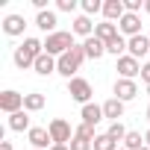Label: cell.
I'll use <instances>...</instances> for the list:
<instances>
[{
	"label": "cell",
	"instance_id": "obj_17",
	"mask_svg": "<svg viewBox=\"0 0 150 150\" xmlns=\"http://www.w3.org/2000/svg\"><path fill=\"white\" fill-rule=\"evenodd\" d=\"M103 115H106V121H109V124L121 121V118H124V100H118V97H109V100L103 103Z\"/></svg>",
	"mask_w": 150,
	"mask_h": 150
},
{
	"label": "cell",
	"instance_id": "obj_27",
	"mask_svg": "<svg viewBox=\"0 0 150 150\" xmlns=\"http://www.w3.org/2000/svg\"><path fill=\"white\" fill-rule=\"evenodd\" d=\"M80 9H83V15H97V12H103V3H100V0H83V3H80Z\"/></svg>",
	"mask_w": 150,
	"mask_h": 150
},
{
	"label": "cell",
	"instance_id": "obj_21",
	"mask_svg": "<svg viewBox=\"0 0 150 150\" xmlns=\"http://www.w3.org/2000/svg\"><path fill=\"white\" fill-rule=\"evenodd\" d=\"M44 94H38V91H30V94H24V109L27 112H41L44 109Z\"/></svg>",
	"mask_w": 150,
	"mask_h": 150
},
{
	"label": "cell",
	"instance_id": "obj_1",
	"mask_svg": "<svg viewBox=\"0 0 150 150\" xmlns=\"http://www.w3.org/2000/svg\"><path fill=\"white\" fill-rule=\"evenodd\" d=\"M74 44H77V41H74V33H62V30H59V33H53V35L44 38V53H50V56L59 59V56H65Z\"/></svg>",
	"mask_w": 150,
	"mask_h": 150
},
{
	"label": "cell",
	"instance_id": "obj_5",
	"mask_svg": "<svg viewBox=\"0 0 150 150\" xmlns=\"http://www.w3.org/2000/svg\"><path fill=\"white\" fill-rule=\"evenodd\" d=\"M115 71H118V77H121V80H135L138 74H141V62L132 59V56H121L118 65H115Z\"/></svg>",
	"mask_w": 150,
	"mask_h": 150
},
{
	"label": "cell",
	"instance_id": "obj_20",
	"mask_svg": "<svg viewBox=\"0 0 150 150\" xmlns=\"http://www.w3.org/2000/svg\"><path fill=\"white\" fill-rule=\"evenodd\" d=\"M83 47H86V56H88V59H100V56L106 53V44H103L100 38H94V35H91V38H86V41H83Z\"/></svg>",
	"mask_w": 150,
	"mask_h": 150
},
{
	"label": "cell",
	"instance_id": "obj_18",
	"mask_svg": "<svg viewBox=\"0 0 150 150\" xmlns=\"http://www.w3.org/2000/svg\"><path fill=\"white\" fill-rule=\"evenodd\" d=\"M24 27H27L24 15H6L3 18V33L6 35H24Z\"/></svg>",
	"mask_w": 150,
	"mask_h": 150
},
{
	"label": "cell",
	"instance_id": "obj_38",
	"mask_svg": "<svg viewBox=\"0 0 150 150\" xmlns=\"http://www.w3.org/2000/svg\"><path fill=\"white\" fill-rule=\"evenodd\" d=\"M144 115H147V121H150V106H147V112H144Z\"/></svg>",
	"mask_w": 150,
	"mask_h": 150
},
{
	"label": "cell",
	"instance_id": "obj_40",
	"mask_svg": "<svg viewBox=\"0 0 150 150\" xmlns=\"http://www.w3.org/2000/svg\"><path fill=\"white\" fill-rule=\"evenodd\" d=\"M147 94H150V86H147Z\"/></svg>",
	"mask_w": 150,
	"mask_h": 150
},
{
	"label": "cell",
	"instance_id": "obj_7",
	"mask_svg": "<svg viewBox=\"0 0 150 150\" xmlns=\"http://www.w3.org/2000/svg\"><path fill=\"white\" fill-rule=\"evenodd\" d=\"M0 109H3L6 115H15V112H21L24 109V94H18V91H3L0 94Z\"/></svg>",
	"mask_w": 150,
	"mask_h": 150
},
{
	"label": "cell",
	"instance_id": "obj_2",
	"mask_svg": "<svg viewBox=\"0 0 150 150\" xmlns=\"http://www.w3.org/2000/svg\"><path fill=\"white\" fill-rule=\"evenodd\" d=\"M68 94H71V100H77L80 106H86V103H91V94H94V88H91V83H88V80H83V77H74V80L68 83Z\"/></svg>",
	"mask_w": 150,
	"mask_h": 150
},
{
	"label": "cell",
	"instance_id": "obj_22",
	"mask_svg": "<svg viewBox=\"0 0 150 150\" xmlns=\"http://www.w3.org/2000/svg\"><path fill=\"white\" fill-rule=\"evenodd\" d=\"M106 53H112V56H118V59H121V56H127V38H124V35H118L115 41H109V44H106Z\"/></svg>",
	"mask_w": 150,
	"mask_h": 150
},
{
	"label": "cell",
	"instance_id": "obj_15",
	"mask_svg": "<svg viewBox=\"0 0 150 150\" xmlns=\"http://www.w3.org/2000/svg\"><path fill=\"white\" fill-rule=\"evenodd\" d=\"M118 35H121V30H118V24H112V21H103V24H97V27H94V38H100L103 44L115 41Z\"/></svg>",
	"mask_w": 150,
	"mask_h": 150
},
{
	"label": "cell",
	"instance_id": "obj_36",
	"mask_svg": "<svg viewBox=\"0 0 150 150\" xmlns=\"http://www.w3.org/2000/svg\"><path fill=\"white\" fill-rule=\"evenodd\" d=\"M144 144H147V147H150V129H147V132H144Z\"/></svg>",
	"mask_w": 150,
	"mask_h": 150
},
{
	"label": "cell",
	"instance_id": "obj_4",
	"mask_svg": "<svg viewBox=\"0 0 150 150\" xmlns=\"http://www.w3.org/2000/svg\"><path fill=\"white\" fill-rule=\"evenodd\" d=\"M127 56H132V59H138L141 62V56H150V35H135V38H127Z\"/></svg>",
	"mask_w": 150,
	"mask_h": 150
},
{
	"label": "cell",
	"instance_id": "obj_28",
	"mask_svg": "<svg viewBox=\"0 0 150 150\" xmlns=\"http://www.w3.org/2000/svg\"><path fill=\"white\" fill-rule=\"evenodd\" d=\"M74 135H80V138H88L91 144H94V138H97V132H94V127H88V124H80L77 129H74Z\"/></svg>",
	"mask_w": 150,
	"mask_h": 150
},
{
	"label": "cell",
	"instance_id": "obj_19",
	"mask_svg": "<svg viewBox=\"0 0 150 150\" xmlns=\"http://www.w3.org/2000/svg\"><path fill=\"white\" fill-rule=\"evenodd\" d=\"M9 129L12 132H30L33 127H30V112L27 109H21V112H15V115H9Z\"/></svg>",
	"mask_w": 150,
	"mask_h": 150
},
{
	"label": "cell",
	"instance_id": "obj_30",
	"mask_svg": "<svg viewBox=\"0 0 150 150\" xmlns=\"http://www.w3.org/2000/svg\"><path fill=\"white\" fill-rule=\"evenodd\" d=\"M77 6H80L77 0H56V9H59V12H74Z\"/></svg>",
	"mask_w": 150,
	"mask_h": 150
},
{
	"label": "cell",
	"instance_id": "obj_31",
	"mask_svg": "<svg viewBox=\"0 0 150 150\" xmlns=\"http://www.w3.org/2000/svg\"><path fill=\"white\" fill-rule=\"evenodd\" d=\"M71 56H74V59H77L80 65H83V62L88 59V56H86V47H83V44H74V47H71Z\"/></svg>",
	"mask_w": 150,
	"mask_h": 150
},
{
	"label": "cell",
	"instance_id": "obj_37",
	"mask_svg": "<svg viewBox=\"0 0 150 150\" xmlns=\"http://www.w3.org/2000/svg\"><path fill=\"white\" fill-rule=\"evenodd\" d=\"M144 12H147V15H150V0H144Z\"/></svg>",
	"mask_w": 150,
	"mask_h": 150
},
{
	"label": "cell",
	"instance_id": "obj_10",
	"mask_svg": "<svg viewBox=\"0 0 150 150\" xmlns=\"http://www.w3.org/2000/svg\"><path fill=\"white\" fill-rule=\"evenodd\" d=\"M77 71H80V62L74 59V56H71V50H68L65 56H59V65H56V74H62V77H65V80L71 83V80H74V74H77Z\"/></svg>",
	"mask_w": 150,
	"mask_h": 150
},
{
	"label": "cell",
	"instance_id": "obj_3",
	"mask_svg": "<svg viewBox=\"0 0 150 150\" xmlns=\"http://www.w3.org/2000/svg\"><path fill=\"white\" fill-rule=\"evenodd\" d=\"M47 132H50L53 144H71V138H74V129H71V124L65 118H53L47 124Z\"/></svg>",
	"mask_w": 150,
	"mask_h": 150
},
{
	"label": "cell",
	"instance_id": "obj_26",
	"mask_svg": "<svg viewBox=\"0 0 150 150\" xmlns=\"http://www.w3.org/2000/svg\"><path fill=\"white\" fill-rule=\"evenodd\" d=\"M94 150H118V141H112L106 132H100V135L94 138Z\"/></svg>",
	"mask_w": 150,
	"mask_h": 150
},
{
	"label": "cell",
	"instance_id": "obj_13",
	"mask_svg": "<svg viewBox=\"0 0 150 150\" xmlns=\"http://www.w3.org/2000/svg\"><path fill=\"white\" fill-rule=\"evenodd\" d=\"M94 27H97V24H91V18H88V15H77V18H74L71 33H74V35H83V41H86V38H91V35H94Z\"/></svg>",
	"mask_w": 150,
	"mask_h": 150
},
{
	"label": "cell",
	"instance_id": "obj_39",
	"mask_svg": "<svg viewBox=\"0 0 150 150\" xmlns=\"http://www.w3.org/2000/svg\"><path fill=\"white\" fill-rule=\"evenodd\" d=\"M141 150H150V147H147V144H144V147H141Z\"/></svg>",
	"mask_w": 150,
	"mask_h": 150
},
{
	"label": "cell",
	"instance_id": "obj_29",
	"mask_svg": "<svg viewBox=\"0 0 150 150\" xmlns=\"http://www.w3.org/2000/svg\"><path fill=\"white\" fill-rule=\"evenodd\" d=\"M68 147H71V150H94V144H91L88 138H80V135H74Z\"/></svg>",
	"mask_w": 150,
	"mask_h": 150
},
{
	"label": "cell",
	"instance_id": "obj_35",
	"mask_svg": "<svg viewBox=\"0 0 150 150\" xmlns=\"http://www.w3.org/2000/svg\"><path fill=\"white\" fill-rule=\"evenodd\" d=\"M50 150H71V147H68V144H53Z\"/></svg>",
	"mask_w": 150,
	"mask_h": 150
},
{
	"label": "cell",
	"instance_id": "obj_41",
	"mask_svg": "<svg viewBox=\"0 0 150 150\" xmlns=\"http://www.w3.org/2000/svg\"><path fill=\"white\" fill-rule=\"evenodd\" d=\"M118 150H124V147H118Z\"/></svg>",
	"mask_w": 150,
	"mask_h": 150
},
{
	"label": "cell",
	"instance_id": "obj_33",
	"mask_svg": "<svg viewBox=\"0 0 150 150\" xmlns=\"http://www.w3.org/2000/svg\"><path fill=\"white\" fill-rule=\"evenodd\" d=\"M141 80H144V86H150V62L141 65Z\"/></svg>",
	"mask_w": 150,
	"mask_h": 150
},
{
	"label": "cell",
	"instance_id": "obj_8",
	"mask_svg": "<svg viewBox=\"0 0 150 150\" xmlns=\"http://www.w3.org/2000/svg\"><path fill=\"white\" fill-rule=\"evenodd\" d=\"M115 97L118 100H124V103H129V100H135L138 97V86H135V80H115Z\"/></svg>",
	"mask_w": 150,
	"mask_h": 150
},
{
	"label": "cell",
	"instance_id": "obj_9",
	"mask_svg": "<svg viewBox=\"0 0 150 150\" xmlns=\"http://www.w3.org/2000/svg\"><path fill=\"white\" fill-rule=\"evenodd\" d=\"M27 138H30L33 150H50V147H53V138H50V132H47L44 127H33V129L27 132Z\"/></svg>",
	"mask_w": 150,
	"mask_h": 150
},
{
	"label": "cell",
	"instance_id": "obj_34",
	"mask_svg": "<svg viewBox=\"0 0 150 150\" xmlns=\"http://www.w3.org/2000/svg\"><path fill=\"white\" fill-rule=\"evenodd\" d=\"M0 150H15V147H12V141H0Z\"/></svg>",
	"mask_w": 150,
	"mask_h": 150
},
{
	"label": "cell",
	"instance_id": "obj_11",
	"mask_svg": "<svg viewBox=\"0 0 150 150\" xmlns=\"http://www.w3.org/2000/svg\"><path fill=\"white\" fill-rule=\"evenodd\" d=\"M80 118H83V124H88V127H97L100 121H106L103 106H97V103H86L83 112H80Z\"/></svg>",
	"mask_w": 150,
	"mask_h": 150
},
{
	"label": "cell",
	"instance_id": "obj_32",
	"mask_svg": "<svg viewBox=\"0 0 150 150\" xmlns=\"http://www.w3.org/2000/svg\"><path fill=\"white\" fill-rule=\"evenodd\" d=\"M124 6H127V12H132V15H138V9H144L141 0H124Z\"/></svg>",
	"mask_w": 150,
	"mask_h": 150
},
{
	"label": "cell",
	"instance_id": "obj_24",
	"mask_svg": "<svg viewBox=\"0 0 150 150\" xmlns=\"http://www.w3.org/2000/svg\"><path fill=\"white\" fill-rule=\"evenodd\" d=\"M127 132H129V129H127V127H124L121 121H115V124H109V129H106V135H109L112 141H124V138H127Z\"/></svg>",
	"mask_w": 150,
	"mask_h": 150
},
{
	"label": "cell",
	"instance_id": "obj_12",
	"mask_svg": "<svg viewBox=\"0 0 150 150\" xmlns=\"http://www.w3.org/2000/svg\"><path fill=\"white\" fill-rule=\"evenodd\" d=\"M124 15H127V6H124V0H106V3H103V18H106V21L118 24Z\"/></svg>",
	"mask_w": 150,
	"mask_h": 150
},
{
	"label": "cell",
	"instance_id": "obj_14",
	"mask_svg": "<svg viewBox=\"0 0 150 150\" xmlns=\"http://www.w3.org/2000/svg\"><path fill=\"white\" fill-rule=\"evenodd\" d=\"M56 65H59V59L56 56H50V53H41L38 59H35V74L38 77H50V74H56Z\"/></svg>",
	"mask_w": 150,
	"mask_h": 150
},
{
	"label": "cell",
	"instance_id": "obj_25",
	"mask_svg": "<svg viewBox=\"0 0 150 150\" xmlns=\"http://www.w3.org/2000/svg\"><path fill=\"white\" fill-rule=\"evenodd\" d=\"M12 59H15V65H18L21 71H27V68H35V59H33V56H27L21 47L15 50V56H12Z\"/></svg>",
	"mask_w": 150,
	"mask_h": 150
},
{
	"label": "cell",
	"instance_id": "obj_16",
	"mask_svg": "<svg viewBox=\"0 0 150 150\" xmlns=\"http://www.w3.org/2000/svg\"><path fill=\"white\" fill-rule=\"evenodd\" d=\"M35 27H38L41 33H47V35L59 33V30H56V12H53V9H47V12H38V15H35Z\"/></svg>",
	"mask_w": 150,
	"mask_h": 150
},
{
	"label": "cell",
	"instance_id": "obj_23",
	"mask_svg": "<svg viewBox=\"0 0 150 150\" xmlns=\"http://www.w3.org/2000/svg\"><path fill=\"white\" fill-rule=\"evenodd\" d=\"M141 147H144V138H141V132L129 129V132H127V138H124V150H141Z\"/></svg>",
	"mask_w": 150,
	"mask_h": 150
},
{
	"label": "cell",
	"instance_id": "obj_6",
	"mask_svg": "<svg viewBox=\"0 0 150 150\" xmlns=\"http://www.w3.org/2000/svg\"><path fill=\"white\" fill-rule=\"evenodd\" d=\"M118 30H121L124 38H135V35H141V15L127 12V15L118 21Z\"/></svg>",
	"mask_w": 150,
	"mask_h": 150
}]
</instances>
